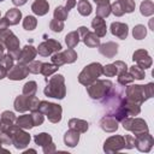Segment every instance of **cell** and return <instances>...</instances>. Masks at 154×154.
<instances>
[{"mask_svg": "<svg viewBox=\"0 0 154 154\" xmlns=\"http://www.w3.org/2000/svg\"><path fill=\"white\" fill-rule=\"evenodd\" d=\"M47 85L43 90L46 96L54 97V99H64L66 95V87H65V78L63 75H54L49 79L46 78Z\"/></svg>", "mask_w": 154, "mask_h": 154, "instance_id": "1", "label": "cell"}, {"mask_svg": "<svg viewBox=\"0 0 154 154\" xmlns=\"http://www.w3.org/2000/svg\"><path fill=\"white\" fill-rule=\"evenodd\" d=\"M0 42L5 46V48L8 51V54L12 55L13 59H18L20 53L19 40L10 29H4L0 32Z\"/></svg>", "mask_w": 154, "mask_h": 154, "instance_id": "2", "label": "cell"}, {"mask_svg": "<svg viewBox=\"0 0 154 154\" xmlns=\"http://www.w3.org/2000/svg\"><path fill=\"white\" fill-rule=\"evenodd\" d=\"M102 65L100 63H91L87 65L78 75V82L83 85H89L102 75Z\"/></svg>", "mask_w": 154, "mask_h": 154, "instance_id": "3", "label": "cell"}, {"mask_svg": "<svg viewBox=\"0 0 154 154\" xmlns=\"http://www.w3.org/2000/svg\"><path fill=\"white\" fill-rule=\"evenodd\" d=\"M113 87V83L108 79H96L91 84L87 85V91L89 96L94 100H101L106 94L109 91V89Z\"/></svg>", "mask_w": 154, "mask_h": 154, "instance_id": "4", "label": "cell"}, {"mask_svg": "<svg viewBox=\"0 0 154 154\" xmlns=\"http://www.w3.org/2000/svg\"><path fill=\"white\" fill-rule=\"evenodd\" d=\"M37 109L43 113L45 116L48 117V120L51 123H59L61 120V106L58 103H53V102H48V101H40Z\"/></svg>", "mask_w": 154, "mask_h": 154, "instance_id": "5", "label": "cell"}, {"mask_svg": "<svg viewBox=\"0 0 154 154\" xmlns=\"http://www.w3.org/2000/svg\"><path fill=\"white\" fill-rule=\"evenodd\" d=\"M6 131L12 135V144L17 149H24L29 144V142H30V135L26 131H24L23 129L18 128L16 124H13Z\"/></svg>", "mask_w": 154, "mask_h": 154, "instance_id": "6", "label": "cell"}, {"mask_svg": "<svg viewBox=\"0 0 154 154\" xmlns=\"http://www.w3.org/2000/svg\"><path fill=\"white\" fill-rule=\"evenodd\" d=\"M122 125L125 130L131 131L135 136L148 131V125L147 123L141 119V118H131V117H126L122 120Z\"/></svg>", "mask_w": 154, "mask_h": 154, "instance_id": "7", "label": "cell"}, {"mask_svg": "<svg viewBox=\"0 0 154 154\" xmlns=\"http://www.w3.org/2000/svg\"><path fill=\"white\" fill-rule=\"evenodd\" d=\"M52 63L60 67L64 64H72L77 60V53L75 52L73 48H67L64 52H55L52 54Z\"/></svg>", "mask_w": 154, "mask_h": 154, "instance_id": "8", "label": "cell"}, {"mask_svg": "<svg viewBox=\"0 0 154 154\" xmlns=\"http://www.w3.org/2000/svg\"><path fill=\"white\" fill-rule=\"evenodd\" d=\"M124 97L126 101L132 102V103H137L141 106L146 101L144 95H143V85L131 84V85L126 87V89L124 91Z\"/></svg>", "mask_w": 154, "mask_h": 154, "instance_id": "9", "label": "cell"}, {"mask_svg": "<svg viewBox=\"0 0 154 154\" xmlns=\"http://www.w3.org/2000/svg\"><path fill=\"white\" fill-rule=\"evenodd\" d=\"M59 51H61V43L59 41H57V40H53V38L43 41L37 47V53L40 55H42V57L52 55L53 53L59 52Z\"/></svg>", "mask_w": 154, "mask_h": 154, "instance_id": "10", "label": "cell"}, {"mask_svg": "<svg viewBox=\"0 0 154 154\" xmlns=\"http://www.w3.org/2000/svg\"><path fill=\"white\" fill-rule=\"evenodd\" d=\"M154 144V140H153V136L146 131V132H142L137 136H135V147L140 150V152H143V153H148Z\"/></svg>", "mask_w": 154, "mask_h": 154, "instance_id": "11", "label": "cell"}, {"mask_svg": "<svg viewBox=\"0 0 154 154\" xmlns=\"http://www.w3.org/2000/svg\"><path fill=\"white\" fill-rule=\"evenodd\" d=\"M125 148V140L120 135L108 137L103 143V150L106 153H116Z\"/></svg>", "mask_w": 154, "mask_h": 154, "instance_id": "12", "label": "cell"}, {"mask_svg": "<svg viewBox=\"0 0 154 154\" xmlns=\"http://www.w3.org/2000/svg\"><path fill=\"white\" fill-rule=\"evenodd\" d=\"M132 60L135 63H137V66H140L142 70H146V69H149L152 66V58L150 55L148 54V52L146 49H137L132 54Z\"/></svg>", "mask_w": 154, "mask_h": 154, "instance_id": "13", "label": "cell"}, {"mask_svg": "<svg viewBox=\"0 0 154 154\" xmlns=\"http://www.w3.org/2000/svg\"><path fill=\"white\" fill-rule=\"evenodd\" d=\"M28 75H29L28 65H26V64H22V63H18L17 65H13V66L7 71V78H10V79H12V81H20V79H24Z\"/></svg>", "mask_w": 154, "mask_h": 154, "instance_id": "14", "label": "cell"}, {"mask_svg": "<svg viewBox=\"0 0 154 154\" xmlns=\"http://www.w3.org/2000/svg\"><path fill=\"white\" fill-rule=\"evenodd\" d=\"M36 54H37V49L31 45H26L22 48L17 60H18V63H22V64H29L30 61H32L35 59Z\"/></svg>", "mask_w": 154, "mask_h": 154, "instance_id": "15", "label": "cell"}, {"mask_svg": "<svg viewBox=\"0 0 154 154\" xmlns=\"http://www.w3.org/2000/svg\"><path fill=\"white\" fill-rule=\"evenodd\" d=\"M99 124H100V128L106 132H114L118 130V120L109 114L102 117Z\"/></svg>", "mask_w": 154, "mask_h": 154, "instance_id": "16", "label": "cell"}, {"mask_svg": "<svg viewBox=\"0 0 154 154\" xmlns=\"http://www.w3.org/2000/svg\"><path fill=\"white\" fill-rule=\"evenodd\" d=\"M111 32H112V35L117 36L118 38L125 40L128 37V32H129L128 24L120 23V22H113L111 24Z\"/></svg>", "mask_w": 154, "mask_h": 154, "instance_id": "17", "label": "cell"}, {"mask_svg": "<svg viewBox=\"0 0 154 154\" xmlns=\"http://www.w3.org/2000/svg\"><path fill=\"white\" fill-rule=\"evenodd\" d=\"M16 116L11 111H5L1 113L0 118V131H6L8 130L14 123H16Z\"/></svg>", "mask_w": 154, "mask_h": 154, "instance_id": "18", "label": "cell"}, {"mask_svg": "<svg viewBox=\"0 0 154 154\" xmlns=\"http://www.w3.org/2000/svg\"><path fill=\"white\" fill-rule=\"evenodd\" d=\"M99 52L106 58H113L118 53V45L116 42H106L99 45Z\"/></svg>", "mask_w": 154, "mask_h": 154, "instance_id": "19", "label": "cell"}, {"mask_svg": "<svg viewBox=\"0 0 154 154\" xmlns=\"http://www.w3.org/2000/svg\"><path fill=\"white\" fill-rule=\"evenodd\" d=\"M91 26L94 29V32L99 37H103L106 35V32H107V26H106L105 19L99 17V16H95V18L91 20Z\"/></svg>", "mask_w": 154, "mask_h": 154, "instance_id": "20", "label": "cell"}, {"mask_svg": "<svg viewBox=\"0 0 154 154\" xmlns=\"http://www.w3.org/2000/svg\"><path fill=\"white\" fill-rule=\"evenodd\" d=\"M49 10V4L47 0H35L31 5V11L36 16H45Z\"/></svg>", "mask_w": 154, "mask_h": 154, "instance_id": "21", "label": "cell"}, {"mask_svg": "<svg viewBox=\"0 0 154 154\" xmlns=\"http://www.w3.org/2000/svg\"><path fill=\"white\" fill-rule=\"evenodd\" d=\"M69 128L78 131L79 134H84V132H87V130L89 128V124L85 120H83V119L72 118V119L69 120Z\"/></svg>", "mask_w": 154, "mask_h": 154, "instance_id": "22", "label": "cell"}, {"mask_svg": "<svg viewBox=\"0 0 154 154\" xmlns=\"http://www.w3.org/2000/svg\"><path fill=\"white\" fill-rule=\"evenodd\" d=\"M79 141V132L73 130V129H70L65 132L64 135V142L67 147H75Z\"/></svg>", "mask_w": 154, "mask_h": 154, "instance_id": "23", "label": "cell"}, {"mask_svg": "<svg viewBox=\"0 0 154 154\" xmlns=\"http://www.w3.org/2000/svg\"><path fill=\"white\" fill-rule=\"evenodd\" d=\"M16 125L23 130H30L34 126V122L31 114H23L16 119Z\"/></svg>", "mask_w": 154, "mask_h": 154, "instance_id": "24", "label": "cell"}, {"mask_svg": "<svg viewBox=\"0 0 154 154\" xmlns=\"http://www.w3.org/2000/svg\"><path fill=\"white\" fill-rule=\"evenodd\" d=\"M14 109L17 112H25L29 109V96L26 95H19L14 100Z\"/></svg>", "mask_w": 154, "mask_h": 154, "instance_id": "25", "label": "cell"}, {"mask_svg": "<svg viewBox=\"0 0 154 154\" xmlns=\"http://www.w3.org/2000/svg\"><path fill=\"white\" fill-rule=\"evenodd\" d=\"M5 18L7 19L8 24L10 25H16L19 23V20L22 19V12L18 10V8H10L6 14H5Z\"/></svg>", "mask_w": 154, "mask_h": 154, "instance_id": "26", "label": "cell"}, {"mask_svg": "<svg viewBox=\"0 0 154 154\" xmlns=\"http://www.w3.org/2000/svg\"><path fill=\"white\" fill-rule=\"evenodd\" d=\"M81 40L84 42V45H85L87 47H90V48L99 47V45H100V37H99L95 32H90V31H88Z\"/></svg>", "mask_w": 154, "mask_h": 154, "instance_id": "27", "label": "cell"}, {"mask_svg": "<svg viewBox=\"0 0 154 154\" xmlns=\"http://www.w3.org/2000/svg\"><path fill=\"white\" fill-rule=\"evenodd\" d=\"M79 40L81 37H79L78 31H71L65 36V42H66L67 48H75L78 45Z\"/></svg>", "mask_w": 154, "mask_h": 154, "instance_id": "28", "label": "cell"}, {"mask_svg": "<svg viewBox=\"0 0 154 154\" xmlns=\"http://www.w3.org/2000/svg\"><path fill=\"white\" fill-rule=\"evenodd\" d=\"M140 11H141V14L144 16V17L152 16L154 13V4H153V1L152 0H144L140 6Z\"/></svg>", "mask_w": 154, "mask_h": 154, "instance_id": "29", "label": "cell"}, {"mask_svg": "<svg viewBox=\"0 0 154 154\" xmlns=\"http://www.w3.org/2000/svg\"><path fill=\"white\" fill-rule=\"evenodd\" d=\"M77 10H78L79 14H82V16H89L93 11L91 5L88 0H79L77 4Z\"/></svg>", "mask_w": 154, "mask_h": 154, "instance_id": "30", "label": "cell"}, {"mask_svg": "<svg viewBox=\"0 0 154 154\" xmlns=\"http://www.w3.org/2000/svg\"><path fill=\"white\" fill-rule=\"evenodd\" d=\"M58 66L57 65H54L53 63H42V66H41V72L40 73H42L45 77H49L51 75H53V73H55L57 71H58Z\"/></svg>", "mask_w": 154, "mask_h": 154, "instance_id": "31", "label": "cell"}, {"mask_svg": "<svg viewBox=\"0 0 154 154\" xmlns=\"http://www.w3.org/2000/svg\"><path fill=\"white\" fill-rule=\"evenodd\" d=\"M34 141H35V143L37 146L43 147V146H46V144H48V143L52 142V136L49 134H47V132H41V134L35 135Z\"/></svg>", "mask_w": 154, "mask_h": 154, "instance_id": "32", "label": "cell"}, {"mask_svg": "<svg viewBox=\"0 0 154 154\" xmlns=\"http://www.w3.org/2000/svg\"><path fill=\"white\" fill-rule=\"evenodd\" d=\"M132 36L136 38V40H142L147 36V28L142 24H137L134 26L132 29Z\"/></svg>", "mask_w": 154, "mask_h": 154, "instance_id": "33", "label": "cell"}, {"mask_svg": "<svg viewBox=\"0 0 154 154\" xmlns=\"http://www.w3.org/2000/svg\"><path fill=\"white\" fill-rule=\"evenodd\" d=\"M36 91H37V84L34 81H29L23 85V95L31 96V95H35Z\"/></svg>", "mask_w": 154, "mask_h": 154, "instance_id": "34", "label": "cell"}, {"mask_svg": "<svg viewBox=\"0 0 154 154\" xmlns=\"http://www.w3.org/2000/svg\"><path fill=\"white\" fill-rule=\"evenodd\" d=\"M132 82H134V77L130 75V72L124 71V72L118 73V83L120 85H124L125 87V85H128V84H130Z\"/></svg>", "mask_w": 154, "mask_h": 154, "instance_id": "35", "label": "cell"}, {"mask_svg": "<svg viewBox=\"0 0 154 154\" xmlns=\"http://www.w3.org/2000/svg\"><path fill=\"white\" fill-rule=\"evenodd\" d=\"M67 14H69V11L65 8V6H58L54 10V18L58 20L64 22L65 19H67Z\"/></svg>", "mask_w": 154, "mask_h": 154, "instance_id": "36", "label": "cell"}, {"mask_svg": "<svg viewBox=\"0 0 154 154\" xmlns=\"http://www.w3.org/2000/svg\"><path fill=\"white\" fill-rule=\"evenodd\" d=\"M37 25V19L34 16H26L23 20V28L25 30H34Z\"/></svg>", "mask_w": 154, "mask_h": 154, "instance_id": "37", "label": "cell"}, {"mask_svg": "<svg viewBox=\"0 0 154 154\" xmlns=\"http://www.w3.org/2000/svg\"><path fill=\"white\" fill-rule=\"evenodd\" d=\"M111 13V5L109 4H105V5H97L96 7V16L101 17V18H106L108 17Z\"/></svg>", "mask_w": 154, "mask_h": 154, "instance_id": "38", "label": "cell"}, {"mask_svg": "<svg viewBox=\"0 0 154 154\" xmlns=\"http://www.w3.org/2000/svg\"><path fill=\"white\" fill-rule=\"evenodd\" d=\"M129 72H130V75L134 77V79H143L144 78V70H142L140 66H137V65H134V66H131L130 67V70H129Z\"/></svg>", "mask_w": 154, "mask_h": 154, "instance_id": "39", "label": "cell"}, {"mask_svg": "<svg viewBox=\"0 0 154 154\" xmlns=\"http://www.w3.org/2000/svg\"><path fill=\"white\" fill-rule=\"evenodd\" d=\"M13 58H12V55H10V54H2L1 57H0V65L1 66H4L7 71L13 66Z\"/></svg>", "mask_w": 154, "mask_h": 154, "instance_id": "40", "label": "cell"}, {"mask_svg": "<svg viewBox=\"0 0 154 154\" xmlns=\"http://www.w3.org/2000/svg\"><path fill=\"white\" fill-rule=\"evenodd\" d=\"M120 5H122V8L124 11V13H131L135 11V1L134 0H119Z\"/></svg>", "mask_w": 154, "mask_h": 154, "instance_id": "41", "label": "cell"}, {"mask_svg": "<svg viewBox=\"0 0 154 154\" xmlns=\"http://www.w3.org/2000/svg\"><path fill=\"white\" fill-rule=\"evenodd\" d=\"M31 118H32V122H34V126H38L43 123L45 120V114L41 113L38 109L36 111H32L31 112Z\"/></svg>", "mask_w": 154, "mask_h": 154, "instance_id": "42", "label": "cell"}, {"mask_svg": "<svg viewBox=\"0 0 154 154\" xmlns=\"http://www.w3.org/2000/svg\"><path fill=\"white\" fill-rule=\"evenodd\" d=\"M41 66H42V63L41 61H37V60H32L28 64V70L30 73H40L41 72Z\"/></svg>", "mask_w": 154, "mask_h": 154, "instance_id": "43", "label": "cell"}, {"mask_svg": "<svg viewBox=\"0 0 154 154\" xmlns=\"http://www.w3.org/2000/svg\"><path fill=\"white\" fill-rule=\"evenodd\" d=\"M118 72H117V69H116L114 64H108V65L102 67V75H105L106 77H113Z\"/></svg>", "mask_w": 154, "mask_h": 154, "instance_id": "44", "label": "cell"}, {"mask_svg": "<svg viewBox=\"0 0 154 154\" xmlns=\"http://www.w3.org/2000/svg\"><path fill=\"white\" fill-rule=\"evenodd\" d=\"M49 28L54 31V32H60L63 29H64V22L61 20H58V19H52L51 23H49Z\"/></svg>", "mask_w": 154, "mask_h": 154, "instance_id": "45", "label": "cell"}, {"mask_svg": "<svg viewBox=\"0 0 154 154\" xmlns=\"http://www.w3.org/2000/svg\"><path fill=\"white\" fill-rule=\"evenodd\" d=\"M111 12H112L114 16H117V17H122V16L124 14V11H123V8H122V5H120L119 0L116 1V2H113V4L111 5Z\"/></svg>", "mask_w": 154, "mask_h": 154, "instance_id": "46", "label": "cell"}, {"mask_svg": "<svg viewBox=\"0 0 154 154\" xmlns=\"http://www.w3.org/2000/svg\"><path fill=\"white\" fill-rule=\"evenodd\" d=\"M154 94V83H148L146 85H143V95H144V100L147 101L148 99H150Z\"/></svg>", "mask_w": 154, "mask_h": 154, "instance_id": "47", "label": "cell"}, {"mask_svg": "<svg viewBox=\"0 0 154 154\" xmlns=\"http://www.w3.org/2000/svg\"><path fill=\"white\" fill-rule=\"evenodd\" d=\"M0 140L2 144H6V146L12 144V135L7 131H0Z\"/></svg>", "mask_w": 154, "mask_h": 154, "instance_id": "48", "label": "cell"}, {"mask_svg": "<svg viewBox=\"0 0 154 154\" xmlns=\"http://www.w3.org/2000/svg\"><path fill=\"white\" fill-rule=\"evenodd\" d=\"M38 103H40V100L35 96V95H31L29 96V111H36L37 107H38Z\"/></svg>", "mask_w": 154, "mask_h": 154, "instance_id": "49", "label": "cell"}, {"mask_svg": "<svg viewBox=\"0 0 154 154\" xmlns=\"http://www.w3.org/2000/svg\"><path fill=\"white\" fill-rule=\"evenodd\" d=\"M113 64H114V66H116L118 73L124 72V71H128V65H126L124 61H122V60H117V61H114ZM118 73H117V75H118Z\"/></svg>", "mask_w": 154, "mask_h": 154, "instance_id": "50", "label": "cell"}, {"mask_svg": "<svg viewBox=\"0 0 154 154\" xmlns=\"http://www.w3.org/2000/svg\"><path fill=\"white\" fill-rule=\"evenodd\" d=\"M124 140H125V148L131 149V148L135 147V136H132V135H126V136L124 137Z\"/></svg>", "mask_w": 154, "mask_h": 154, "instance_id": "51", "label": "cell"}, {"mask_svg": "<svg viewBox=\"0 0 154 154\" xmlns=\"http://www.w3.org/2000/svg\"><path fill=\"white\" fill-rule=\"evenodd\" d=\"M42 149H43V153H45V154H51V153H54V152L57 150L55 144H54L53 142H51V143H48V144L43 146V147H42Z\"/></svg>", "mask_w": 154, "mask_h": 154, "instance_id": "52", "label": "cell"}, {"mask_svg": "<svg viewBox=\"0 0 154 154\" xmlns=\"http://www.w3.org/2000/svg\"><path fill=\"white\" fill-rule=\"evenodd\" d=\"M76 4H77V0H66V6H65V8H66L67 11H70L71 8H73V7L76 6Z\"/></svg>", "mask_w": 154, "mask_h": 154, "instance_id": "53", "label": "cell"}, {"mask_svg": "<svg viewBox=\"0 0 154 154\" xmlns=\"http://www.w3.org/2000/svg\"><path fill=\"white\" fill-rule=\"evenodd\" d=\"M77 31H78V34H79V37L82 38V37H83V36H84V35H85V34H87V32H88L89 30H88V29H87L85 26H79Z\"/></svg>", "mask_w": 154, "mask_h": 154, "instance_id": "54", "label": "cell"}, {"mask_svg": "<svg viewBox=\"0 0 154 154\" xmlns=\"http://www.w3.org/2000/svg\"><path fill=\"white\" fill-rule=\"evenodd\" d=\"M6 76H7V70H6L4 66H1V65H0V79L5 78Z\"/></svg>", "mask_w": 154, "mask_h": 154, "instance_id": "55", "label": "cell"}, {"mask_svg": "<svg viewBox=\"0 0 154 154\" xmlns=\"http://www.w3.org/2000/svg\"><path fill=\"white\" fill-rule=\"evenodd\" d=\"M26 1H28V0H12V2H13L16 6H22V5H24Z\"/></svg>", "mask_w": 154, "mask_h": 154, "instance_id": "56", "label": "cell"}, {"mask_svg": "<svg viewBox=\"0 0 154 154\" xmlns=\"http://www.w3.org/2000/svg\"><path fill=\"white\" fill-rule=\"evenodd\" d=\"M94 2L96 5H105V4H109V0H94Z\"/></svg>", "mask_w": 154, "mask_h": 154, "instance_id": "57", "label": "cell"}, {"mask_svg": "<svg viewBox=\"0 0 154 154\" xmlns=\"http://www.w3.org/2000/svg\"><path fill=\"white\" fill-rule=\"evenodd\" d=\"M2 142H1V140H0V153H5V154H10V152L7 150V149H4L2 147Z\"/></svg>", "mask_w": 154, "mask_h": 154, "instance_id": "58", "label": "cell"}, {"mask_svg": "<svg viewBox=\"0 0 154 154\" xmlns=\"http://www.w3.org/2000/svg\"><path fill=\"white\" fill-rule=\"evenodd\" d=\"M4 49H5V46H4V45L0 42V57L4 54Z\"/></svg>", "mask_w": 154, "mask_h": 154, "instance_id": "59", "label": "cell"}, {"mask_svg": "<svg viewBox=\"0 0 154 154\" xmlns=\"http://www.w3.org/2000/svg\"><path fill=\"white\" fill-rule=\"evenodd\" d=\"M28 153H36V150L35 149H29V150H25L24 152V154H28Z\"/></svg>", "mask_w": 154, "mask_h": 154, "instance_id": "60", "label": "cell"}, {"mask_svg": "<svg viewBox=\"0 0 154 154\" xmlns=\"http://www.w3.org/2000/svg\"><path fill=\"white\" fill-rule=\"evenodd\" d=\"M0 18H1V12H0Z\"/></svg>", "mask_w": 154, "mask_h": 154, "instance_id": "61", "label": "cell"}, {"mask_svg": "<svg viewBox=\"0 0 154 154\" xmlns=\"http://www.w3.org/2000/svg\"><path fill=\"white\" fill-rule=\"evenodd\" d=\"M1 31H2V30H1V29H0V32H1Z\"/></svg>", "mask_w": 154, "mask_h": 154, "instance_id": "62", "label": "cell"}, {"mask_svg": "<svg viewBox=\"0 0 154 154\" xmlns=\"http://www.w3.org/2000/svg\"><path fill=\"white\" fill-rule=\"evenodd\" d=\"M1 1H4V0H0V2H1Z\"/></svg>", "mask_w": 154, "mask_h": 154, "instance_id": "63", "label": "cell"}]
</instances>
